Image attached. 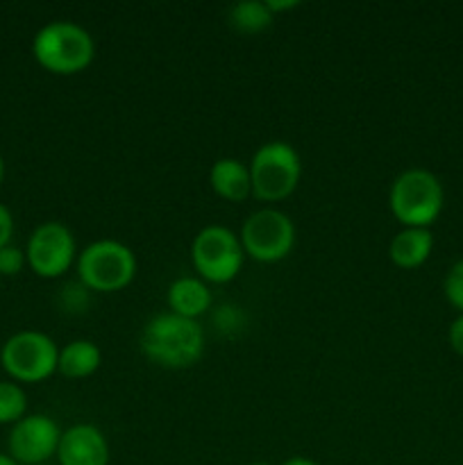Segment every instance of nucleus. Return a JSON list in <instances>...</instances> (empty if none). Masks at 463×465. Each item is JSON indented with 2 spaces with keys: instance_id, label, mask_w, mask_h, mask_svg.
Wrapping results in <instances>:
<instances>
[{
  "instance_id": "f257e3e1",
  "label": "nucleus",
  "mask_w": 463,
  "mask_h": 465,
  "mask_svg": "<svg viewBox=\"0 0 463 465\" xmlns=\"http://www.w3.org/2000/svg\"><path fill=\"white\" fill-rule=\"evenodd\" d=\"M139 345L148 361L168 371H184L202 359L204 331L198 321L163 312L145 322Z\"/></svg>"
},
{
  "instance_id": "f03ea898",
  "label": "nucleus",
  "mask_w": 463,
  "mask_h": 465,
  "mask_svg": "<svg viewBox=\"0 0 463 465\" xmlns=\"http://www.w3.org/2000/svg\"><path fill=\"white\" fill-rule=\"evenodd\" d=\"M36 64L54 75H73L94 62L95 41L80 23L57 18L39 27L32 39Z\"/></svg>"
},
{
  "instance_id": "7ed1b4c3",
  "label": "nucleus",
  "mask_w": 463,
  "mask_h": 465,
  "mask_svg": "<svg viewBox=\"0 0 463 465\" xmlns=\"http://www.w3.org/2000/svg\"><path fill=\"white\" fill-rule=\"evenodd\" d=\"M443 184L427 168H407L393 180L389 191L390 213L404 227H427L443 212Z\"/></svg>"
},
{
  "instance_id": "20e7f679",
  "label": "nucleus",
  "mask_w": 463,
  "mask_h": 465,
  "mask_svg": "<svg viewBox=\"0 0 463 465\" xmlns=\"http://www.w3.org/2000/svg\"><path fill=\"white\" fill-rule=\"evenodd\" d=\"M302 177L300 153L286 141H268L259 145L250 162L252 195L261 203H280L289 198Z\"/></svg>"
},
{
  "instance_id": "39448f33",
  "label": "nucleus",
  "mask_w": 463,
  "mask_h": 465,
  "mask_svg": "<svg viewBox=\"0 0 463 465\" xmlns=\"http://www.w3.org/2000/svg\"><path fill=\"white\" fill-rule=\"evenodd\" d=\"M77 275L84 289L113 293L134 280L136 254L123 241L98 239L77 254Z\"/></svg>"
},
{
  "instance_id": "423d86ee",
  "label": "nucleus",
  "mask_w": 463,
  "mask_h": 465,
  "mask_svg": "<svg viewBox=\"0 0 463 465\" xmlns=\"http://www.w3.org/2000/svg\"><path fill=\"white\" fill-rule=\"evenodd\" d=\"M59 348L48 334L23 330L9 336L0 348V363L14 381L36 384L57 372Z\"/></svg>"
},
{
  "instance_id": "0eeeda50",
  "label": "nucleus",
  "mask_w": 463,
  "mask_h": 465,
  "mask_svg": "<svg viewBox=\"0 0 463 465\" xmlns=\"http://www.w3.org/2000/svg\"><path fill=\"white\" fill-rule=\"evenodd\" d=\"M245 250L239 234L225 225H207L195 234L191 243V262L200 272V280L225 284L243 268Z\"/></svg>"
},
{
  "instance_id": "6e6552de",
  "label": "nucleus",
  "mask_w": 463,
  "mask_h": 465,
  "mask_svg": "<svg viewBox=\"0 0 463 465\" xmlns=\"http://www.w3.org/2000/svg\"><path fill=\"white\" fill-rule=\"evenodd\" d=\"M241 245L254 262L275 263L291 254L295 245V225L280 209H259L241 225Z\"/></svg>"
},
{
  "instance_id": "1a4fd4ad",
  "label": "nucleus",
  "mask_w": 463,
  "mask_h": 465,
  "mask_svg": "<svg viewBox=\"0 0 463 465\" xmlns=\"http://www.w3.org/2000/svg\"><path fill=\"white\" fill-rule=\"evenodd\" d=\"M75 236L68 230V225L59 221L41 223L25 245L27 266L45 280L64 275L75 262Z\"/></svg>"
},
{
  "instance_id": "9d476101",
  "label": "nucleus",
  "mask_w": 463,
  "mask_h": 465,
  "mask_svg": "<svg viewBox=\"0 0 463 465\" xmlns=\"http://www.w3.org/2000/svg\"><path fill=\"white\" fill-rule=\"evenodd\" d=\"M62 430L45 413H27L12 425L7 439V454L18 465H45L57 457Z\"/></svg>"
},
{
  "instance_id": "9b49d317",
  "label": "nucleus",
  "mask_w": 463,
  "mask_h": 465,
  "mask_svg": "<svg viewBox=\"0 0 463 465\" xmlns=\"http://www.w3.org/2000/svg\"><path fill=\"white\" fill-rule=\"evenodd\" d=\"M59 465H109V443L89 422H77L62 431L57 448Z\"/></svg>"
},
{
  "instance_id": "f8f14e48",
  "label": "nucleus",
  "mask_w": 463,
  "mask_h": 465,
  "mask_svg": "<svg viewBox=\"0 0 463 465\" xmlns=\"http://www.w3.org/2000/svg\"><path fill=\"white\" fill-rule=\"evenodd\" d=\"M166 302L172 313L195 321L212 307V291H209L207 282L200 277H177L168 286Z\"/></svg>"
},
{
  "instance_id": "ddd939ff",
  "label": "nucleus",
  "mask_w": 463,
  "mask_h": 465,
  "mask_svg": "<svg viewBox=\"0 0 463 465\" xmlns=\"http://www.w3.org/2000/svg\"><path fill=\"white\" fill-rule=\"evenodd\" d=\"M209 184L221 198L230 200V203H243L252 193L250 166L234 157L216 159L209 171Z\"/></svg>"
},
{
  "instance_id": "4468645a",
  "label": "nucleus",
  "mask_w": 463,
  "mask_h": 465,
  "mask_svg": "<svg viewBox=\"0 0 463 465\" xmlns=\"http://www.w3.org/2000/svg\"><path fill=\"white\" fill-rule=\"evenodd\" d=\"M434 236L427 227H404L390 239L389 257L399 268H418L429 259Z\"/></svg>"
},
{
  "instance_id": "2eb2a0df",
  "label": "nucleus",
  "mask_w": 463,
  "mask_h": 465,
  "mask_svg": "<svg viewBox=\"0 0 463 465\" xmlns=\"http://www.w3.org/2000/svg\"><path fill=\"white\" fill-rule=\"evenodd\" d=\"M100 363H103V350L94 341L77 339L59 350L57 372L68 380H86L98 371Z\"/></svg>"
},
{
  "instance_id": "dca6fc26",
  "label": "nucleus",
  "mask_w": 463,
  "mask_h": 465,
  "mask_svg": "<svg viewBox=\"0 0 463 465\" xmlns=\"http://www.w3.org/2000/svg\"><path fill=\"white\" fill-rule=\"evenodd\" d=\"M227 23L241 35H259L272 25L266 0H239L227 9Z\"/></svg>"
},
{
  "instance_id": "f3484780",
  "label": "nucleus",
  "mask_w": 463,
  "mask_h": 465,
  "mask_svg": "<svg viewBox=\"0 0 463 465\" xmlns=\"http://www.w3.org/2000/svg\"><path fill=\"white\" fill-rule=\"evenodd\" d=\"M27 416V395L16 381H0V425H16Z\"/></svg>"
},
{
  "instance_id": "a211bd4d",
  "label": "nucleus",
  "mask_w": 463,
  "mask_h": 465,
  "mask_svg": "<svg viewBox=\"0 0 463 465\" xmlns=\"http://www.w3.org/2000/svg\"><path fill=\"white\" fill-rule=\"evenodd\" d=\"M443 291L448 302L454 309H458V313H463V259H458L452 268L448 271L443 282Z\"/></svg>"
},
{
  "instance_id": "6ab92c4d",
  "label": "nucleus",
  "mask_w": 463,
  "mask_h": 465,
  "mask_svg": "<svg viewBox=\"0 0 463 465\" xmlns=\"http://www.w3.org/2000/svg\"><path fill=\"white\" fill-rule=\"evenodd\" d=\"M27 263L25 250L16 248V245H5L0 248V277H14L23 271Z\"/></svg>"
},
{
  "instance_id": "aec40b11",
  "label": "nucleus",
  "mask_w": 463,
  "mask_h": 465,
  "mask_svg": "<svg viewBox=\"0 0 463 465\" xmlns=\"http://www.w3.org/2000/svg\"><path fill=\"white\" fill-rule=\"evenodd\" d=\"M12 236H14V216L9 212V207H5L0 203V248L12 243Z\"/></svg>"
},
{
  "instance_id": "412c9836",
  "label": "nucleus",
  "mask_w": 463,
  "mask_h": 465,
  "mask_svg": "<svg viewBox=\"0 0 463 465\" xmlns=\"http://www.w3.org/2000/svg\"><path fill=\"white\" fill-rule=\"evenodd\" d=\"M449 345H452L454 352L463 357V313H458L449 325Z\"/></svg>"
},
{
  "instance_id": "4be33fe9",
  "label": "nucleus",
  "mask_w": 463,
  "mask_h": 465,
  "mask_svg": "<svg viewBox=\"0 0 463 465\" xmlns=\"http://www.w3.org/2000/svg\"><path fill=\"white\" fill-rule=\"evenodd\" d=\"M268 9L272 12V16H275V12H284V9H293L298 7V0H266Z\"/></svg>"
},
{
  "instance_id": "5701e85b",
  "label": "nucleus",
  "mask_w": 463,
  "mask_h": 465,
  "mask_svg": "<svg viewBox=\"0 0 463 465\" xmlns=\"http://www.w3.org/2000/svg\"><path fill=\"white\" fill-rule=\"evenodd\" d=\"M281 465H320V463L311 461V459H307V457H291L289 461H284Z\"/></svg>"
},
{
  "instance_id": "b1692460",
  "label": "nucleus",
  "mask_w": 463,
  "mask_h": 465,
  "mask_svg": "<svg viewBox=\"0 0 463 465\" xmlns=\"http://www.w3.org/2000/svg\"><path fill=\"white\" fill-rule=\"evenodd\" d=\"M0 465H18V463L14 461V459L9 457V454H3V452H0Z\"/></svg>"
},
{
  "instance_id": "393cba45",
  "label": "nucleus",
  "mask_w": 463,
  "mask_h": 465,
  "mask_svg": "<svg viewBox=\"0 0 463 465\" xmlns=\"http://www.w3.org/2000/svg\"><path fill=\"white\" fill-rule=\"evenodd\" d=\"M3 180H5V162L3 157H0V184H3Z\"/></svg>"
},
{
  "instance_id": "a878e982",
  "label": "nucleus",
  "mask_w": 463,
  "mask_h": 465,
  "mask_svg": "<svg viewBox=\"0 0 463 465\" xmlns=\"http://www.w3.org/2000/svg\"><path fill=\"white\" fill-rule=\"evenodd\" d=\"M248 465H271V463H266V461H254V463H248Z\"/></svg>"
},
{
  "instance_id": "bb28decb",
  "label": "nucleus",
  "mask_w": 463,
  "mask_h": 465,
  "mask_svg": "<svg viewBox=\"0 0 463 465\" xmlns=\"http://www.w3.org/2000/svg\"><path fill=\"white\" fill-rule=\"evenodd\" d=\"M45 465H48V463H45Z\"/></svg>"
}]
</instances>
